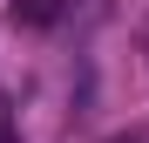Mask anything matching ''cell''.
I'll use <instances>...</instances> for the list:
<instances>
[{"label":"cell","mask_w":149,"mask_h":143,"mask_svg":"<svg viewBox=\"0 0 149 143\" xmlns=\"http://www.w3.org/2000/svg\"><path fill=\"white\" fill-rule=\"evenodd\" d=\"M61 14H68V0H14V20L20 27H54Z\"/></svg>","instance_id":"6da1fadb"},{"label":"cell","mask_w":149,"mask_h":143,"mask_svg":"<svg viewBox=\"0 0 149 143\" xmlns=\"http://www.w3.org/2000/svg\"><path fill=\"white\" fill-rule=\"evenodd\" d=\"M0 143H20V130H14V116H7V102H0Z\"/></svg>","instance_id":"7a4b0ae2"},{"label":"cell","mask_w":149,"mask_h":143,"mask_svg":"<svg viewBox=\"0 0 149 143\" xmlns=\"http://www.w3.org/2000/svg\"><path fill=\"white\" fill-rule=\"evenodd\" d=\"M109 143H149V136H142V130H122V136H109Z\"/></svg>","instance_id":"3957f363"},{"label":"cell","mask_w":149,"mask_h":143,"mask_svg":"<svg viewBox=\"0 0 149 143\" xmlns=\"http://www.w3.org/2000/svg\"><path fill=\"white\" fill-rule=\"evenodd\" d=\"M142 61H149V20H142Z\"/></svg>","instance_id":"277c9868"}]
</instances>
